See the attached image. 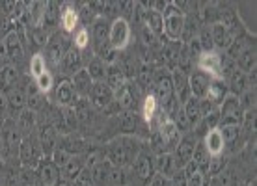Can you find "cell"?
I'll return each instance as SVG.
<instances>
[{
  "instance_id": "42",
  "label": "cell",
  "mask_w": 257,
  "mask_h": 186,
  "mask_svg": "<svg viewBox=\"0 0 257 186\" xmlns=\"http://www.w3.org/2000/svg\"><path fill=\"white\" fill-rule=\"evenodd\" d=\"M28 69H30V75L34 77V80L38 77H41L47 69V64H45V58H43V54L41 52H36L32 58H30V64H28Z\"/></svg>"
},
{
  "instance_id": "38",
  "label": "cell",
  "mask_w": 257,
  "mask_h": 186,
  "mask_svg": "<svg viewBox=\"0 0 257 186\" xmlns=\"http://www.w3.org/2000/svg\"><path fill=\"white\" fill-rule=\"evenodd\" d=\"M43 106H45V95L34 84V88H28V91H26V108L38 112V110H43Z\"/></svg>"
},
{
  "instance_id": "33",
  "label": "cell",
  "mask_w": 257,
  "mask_h": 186,
  "mask_svg": "<svg viewBox=\"0 0 257 186\" xmlns=\"http://www.w3.org/2000/svg\"><path fill=\"white\" fill-rule=\"evenodd\" d=\"M199 101L201 99H196V97H188L185 103L181 104L183 110H185V116H187L188 123H190V127L196 128L198 127V123L201 121V110H199Z\"/></svg>"
},
{
  "instance_id": "17",
  "label": "cell",
  "mask_w": 257,
  "mask_h": 186,
  "mask_svg": "<svg viewBox=\"0 0 257 186\" xmlns=\"http://www.w3.org/2000/svg\"><path fill=\"white\" fill-rule=\"evenodd\" d=\"M209 82H211V77H209V75L201 73L199 69H194L192 73H190V77H188L190 95L196 97V99H205Z\"/></svg>"
},
{
  "instance_id": "45",
  "label": "cell",
  "mask_w": 257,
  "mask_h": 186,
  "mask_svg": "<svg viewBox=\"0 0 257 186\" xmlns=\"http://www.w3.org/2000/svg\"><path fill=\"white\" fill-rule=\"evenodd\" d=\"M224 167H225V158H222V154H220V156H211V158H209V164H207L205 173L212 175V177H218V175L224 171Z\"/></svg>"
},
{
  "instance_id": "22",
  "label": "cell",
  "mask_w": 257,
  "mask_h": 186,
  "mask_svg": "<svg viewBox=\"0 0 257 186\" xmlns=\"http://www.w3.org/2000/svg\"><path fill=\"white\" fill-rule=\"evenodd\" d=\"M104 82L108 86L110 90L116 93L119 88L125 86L127 82V75H125V69H123L121 64H112V65H106V77H104Z\"/></svg>"
},
{
  "instance_id": "46",
  "label": "cell",
  "mask_w": 257,
  "mask_h": 186,
  "mask_svg": "<svg viewBox=\"0 0 257 186\" xmlns=\"http://www.w3.org/2000/svg\"><path fill=\"white\" fill-rule=\"evenodd\" d=\"M36 88H38L43 95H45V93H49V91L54 88V77L51 75V71H45L41 77L36 78Z\"/></svg>"
},
{
  "instance_id": "44",
  "label": "cell",
  "mask_w": 257,
  "mask_h": 186,
  "mask_svg": "<svg viewBox=\"0 0 257 186\" xmlns=\"http://www.w3.org/2000/svg\"><path fill=\"white\" fill-rule=\"evenodd\" d=\"M97 17H99V15H97V12L90 6V4H84V6L78 10V25H82L84 28H86L88 25H91Z\"/></svg>"
},
{
  "instance_id": "5",
  "label": "cell",
  "mask_w": 257,
  "mask_h": 186,
  "mask_svg": "<svg viewBox=\"0 0 257 186\" xmlns=\"http://www.w3.org/2000/svg\"><path fill=\"white\" fill-rule=\"evenodd\" d=\"M19 160L23 167H36L43 158V153H41V147H39L38 136H25L23 141L19 145Z\"/></svg>"
},
{
  "instance_id": "27",
  "label": "cell",
  "mask_w": 257,
  "mask_h": 186,
  "mask_svg": "<svg viewBox=\"0 0 257 186\" xmlns=\"http://www.w3.org/2000/svg\"><path fill=\"white\" fill-rule=\"evenodd\" d=\"M26 30V43L32 47V49H45L49 36L43 26H25Z\"/></svg>"
},
{
  "instance_id": "25",
  "label": "cell",
  "mask_w": 257,
  "mask_h": 186,
  "mask_svg": "<svg viewBox=\"0 0 257 186\" xmlns=\"http://www.w3.org/2000/svg\"><path fill=\"white\" fill-rule=\"evenodd\" d=\"M203 147L209 153V156H220V154L224 153L225 143L218 128H212V130L205 132V136H203Z\"/></svg>"
},
{
  "instance_id": "7",
  "label": "cell",
  "mask_w": 257,
  "mask_h": 186,
  "mask_svg": "<svg viewBox=\"0 0 257 186\" xmlns=\"http://www.w3.org/2000/svg\"><path fill=\"white\" fill-rule=\"evenodd\" d=\"M131 23L125 19H114L110 23V34H108V43L116 51H125L131 43Z\"/></svg>"
},
{
  "instance_id": "19",
  "label": "cell",
  "mask_w": 257,
  "mask_h": 186,
  "mask_svg": "<svg viewBox=\"0 0 257 186\" xmlns=\"http://www.w3.org/2000/svg\"><path fill=\"white\" fill-rule=\"evenodd\" d=\"M69 80H71V84H73V90H75L78 99H88L91 88H93V80H91V77L88 75L86 67L77 71Z\"/></svg>"
},
{
  "instance_id": "24",
  "label": "cell",
  "mask_w": 257,
  "mask_h": 186,
  "mask_svg": "<svg viewBox=\"0 0 257 186\" xmlns=\"http://www.w3.org/2000/svg\"><path fill=\"white\" fill-rule=\"evenodd\" d=\"M60 26L64 34H73L78 28V10L73 4H64L60 12Z\"/></svg>"
},
{
  "instance_id": "23",
  "label": "cell",
  "mask_w": 257,
  "mask_h": 186,
  "mask_svg": "<svg viewBox=\"0 0 257 186\" xmlns=\"http://www.w3.org/2000/svg\"><path fill=\"white\" fill-rule=\"evenodd\" d=\"M60 10H62V4H60V2H56V0L45 2V10H43L41 26H43L49 34H51V30H54V28L60 25ZM54 32H56V30H54Z\"/></svg>"
},
{
  "instance_id": "49",
  "label": "cell",
  "mask_w": 257,
  "mask_h": 186,
  "mask_svg": "<svg viewBox=\"0 0 257 186\" xmlns=\"http://www.w3.org/2000/svg\"><path fill=\"white\" fill-rule=\"evenodd\" d=\"M140 36H142V41H144V43H146L148 47L155 45V41L159 39L153 32H151V30H149V28H148L146 25H144V26L140 28Z\"/></svg>"
},
{
  "instance_id": "39",
  "label": "cell",
  "mask_w": 257,
  "mask_h": 186,
  "mask_svg": "<svg viewBox=\"0 0 257 186\" xmlns=\"http://www.w3.org/2000/svg\"><path fill=\"white\" fill-rule=\"evenodd\" d=\"M144 25L148 26L157 38H162V36H164V28H162V26H164V23H162V13L148 10V13H146V23H144Z\"/></svg>"
},
{
  "instance_id": "11",
  "label": "cell",
  "mask_w": 257,
  "mask_h": 186,
  "mask_svg": "<svg viewBox=\"0 0 257 186\" xmlns=\"http://www.w3.org/2000/svg\"><path fill=\"white\" fill-rule=\"evenodd\" d=\"M38 141H39V147H41V153L43 156H51L56 147H58L60 143V136H58V130L54 128L52 123H43L38 130Z\"/></svg>"
},
{
  "instance_id": "8",
  "label": "cell",
  "mask_w": 257,
  "mask_h": 186,
  "mask_svg": "<svg viewBox=\"0 0 257 186\" xmlns=\"http://www.w3.org/2000/svg\"><path fill=\"white\" fill-rule=\"evenodd\" d=\"M36 173H38L39 186H60L62 180V173H60V167L52 162L51 156H43L41 162L36 166Z\"/></svg>"
},
{
  "instance_id": "55",
  "label": "cell",
  "mask_w": 257,
  "mask_h": 186,
  "mask_svg": "<svg viewBox=\"0 0 257 186\" xmlns=\"http://www.w3.org/2000/svg\"><path fill=\"white\" fill-rule=\"evenodd\" d=\"M131 186H133V184H131Z\"/></svg>"
},
{
  "instance_id": "31",
  "label": "cell",
  "mask_w": 257,
  "mask_h": 186,
  "mask_svg": "<svg viewBox=\"0 0 257 186\" xmlns=\"http://www.w3.org/2000/svg\"><path fill=\"white\" fill-rule=\"evenodd\" d=\"M19 67L15 65H6L0 69V91L8 93L10 90H13L17 82H19Z\"/></svg>"
},
{
  "instance_id": "1",
  "label": "cell",
  "mask_w": 257,
  "mask_h": 186,
  "mask_svg": "<svg viewBox=\"0 0 257 186\" xmlns=\"http://www.w3.org/2000/svg\"><path fill=\"white\" fill-rule=\"evenodd\" d=\"M144 143L131 134L117 136L104 147V158L116 167H131L142 151Z\"/></svg>"
},
{
  "instance_id": "13",
  "label": "cell",
  "mask_w": 257,
  "mask_h": 186,
  "mask_svg": "<svg viewBox=\"0 0 257 186\" xmlns=\"http://www.w3.org/2000/svg\"><path fill=\"white\" fill-rule=\"evenodd\" d=\"M78 101L77 93L73 90V84L69 78H62L58 84H54V103L60 108H71Z\"/></svg>"
},
{
  "instance_id": "47",
  "label": "cell",
  "mask_w": 257,
  "mask_h": 186,
  "mask_svg": "<svg viewBox=\"0 0 257 186\" xmlns=\"http://www.w3.org/2000/svg\"><path fill=\"white\" fill-rule=\"evenodd\" d=\"M71 156H73V154H71L69 151H67V149L62 147V145H58V147H56V151H54V153L51 154L52 162H54V164H56L58 167L65 166V162L69 160Z\"/></svg>"
},
{
  "instance_id": "12",
  "label": "cell",
  "mask_w": 257,
  "mask_h": 186,
  "mask_svg": "<svg viewBox=\"0 0 257 186\" xmlns=\"http://www.w3.org/2000/svg\"><path fill=\"white\" fill-rule=\"evenodd\" d=\"M84 62H86V60H84V52L78 51V49H75V47L71 45V49L65 52L62 62H60L58 69L65 78L73 77L77 71L84 69Z\"/></svg>"
},
{
  "instance_id": "15",
  "label": "cell",
  "mask_w": 257,
  "mask_h": 186,
  "mask_svg": "<svg viewBox=\"0 0 257 186\" xmlns=\"http://www.w3.org/2000/svg\"><path fill=\"white\" fill-rule=\"evenodd\" d=\"M157 132L161 136V140H162V143H164V147H166L168 153H174V149L177 147V143H179V140H181V134H179V130H177V127H175V123L172 121L170 117H166L164 123L157 128Z\"/></svg>"
},
{
  "instance_id": "6",
  "label": "cell",
  "mask_w": 257,
  "mask_h": 186,
  "mask_svg": "<svg viewBox=\"0 0 257 186\" xmlns=\"http://www.w3.org/2000/svg\"><path fill=\"white\" fill-rule=\"evenodd\" d=\"M4 49H6V56L10 60V64L15 65L25 60V49H26V38L25 30H13L4 38ZM17 67V65H15Z\"/></svg>"
},
{
  "instance_id": "43",
  "label": "cell",
  "mask_w": 257,
  "mask_h": 186,
  "mask_svg": "<svg viewBox=\"0 0 257 186\" xmlns=\"http://www.w3.org/2000/svg\"><path fill=\"white\" fill-rule=\"evenodd\" d=\"M220 134L224 138V143L225 145H233L235 141L238 140V136H240V125H225V127H218Z\"/></svg>"
},
{
  "instance_id": "10",
  "label": "cell",
  "mask_w": 257,
  "mask_h": 186,
  "mask_svg": "<svg viewBox=\"0 0 257 186\" xmlns=\"http://www.w3.org/2000/svg\"><path fill=\"white\" fill-rule=\"evenodd\" d=\"M196 69L209 75L211 78H222V54L216 51L201 52L196 62Z\"/></svg>"
},
{
  "instance_id": "2",
  "label": "cell",
  "mask_w": 257,
  "mask_h": 186,
  "mask_svg": "<svg viewBox=\"0 0 257 186\" xmlns=\"http://www.w3.org/2000/svg\"><path fill=\"white\" fill-rule=\"evenodd\" d=\"M69 49H71V38L67 34L60 32V30L51 32L49 41H47V45H45V54H43L47 69H49V67L58 69L60 62L64 58V54L69 51Z\"/></svg>"
},
{
  "instance_id": "48",
  "label": "cell",
  "mask_w": 257,
  "mask_h": 186,
  "mask_svg": "<svg viewBox=\"0 0 257 186\" xmlns=\"http://www.w3.org/2000/svg\"><path fill=\"white\" fill-rule=\"evenodd\" d=\"M205 173L198 169L192 175H187V186H205Z\"/></svg>"
},
{
  "instance_id": "30",
  "label": "cell",
  "mask_w": 257,
  "mask_h": 186,
  "mask_svg": "<svg viewBox=\"0 0 257 186\" xmlns=\"http://www.w3.org/2000/svg\"><path fill=\"white\" fill-rule=\"evenodd\" d=\"M17 127H19L21 134L23 136H30L38 128V117H36V112H32L30 108H23L17 116Z\"/></svg>"
},
{
  "instance_id": "36",
  "label": "cell",
  "mask_w": 257,
  "mask_h": 186,
  "mask_svg": "<svg viewBox=\"0 0 257 186\" xmlns=\"http://www.w3.org/2000/svg\"><path fill=\"white\" fill-rule=\"evenodd\" d=\"M159 110H161V106H159L157 99L153 97V93H148L144 97V101H142V117H144V121L151 125V121L159 114Z\"/></svg>"
},
{
  "instance_id": "34",
  "label": "cell",
  "mask_w": 257,
  "mask_h": 186,
  "mask_svg": "<svg viewBox=\"0 0 257 186\" xmlns=\"http://www.w3.org/2000/svg\"><path fill=\"white\" fill-rule=\"evenodd\" d=\"M235 64H237V69L246 73V75L255 71V45L248 47L246 51L240 52V56L235 60Z\"/></svg>"
},
{
  "instance_id": "35",
  "label": "cell",
  "mask_w": 257,
  "mask_h": 186,
  "mask_svg": "<svg viewBox=\"0 0 257 186\" xmlns=\"http://www.w3.org/2000/svg\"><path fill=\"white\" fill-rule=\"evenodd\" d=\"M6 97V103H8V108L12 110H17L21 112L23 108H26V91L19 86H15L13 90H10L8 93H4Z\"/></svg>"
},
{
  "instance_id": "29",
  "label": "cell",
  "mask_w": 257,
  "mask_h": 186,
  "mask_svg": "<svg viewBox=\"0 0 257 186\" xmlns=\"http://www.w3.org/2000/svg\"><path fill=\"white\" fill-rule=\"evenodd\" d=\"M175 171H177V166H175V158L172 153H162L155 156V173L164 175L170 179Z\"/></svg>"
},
{
  "instance_id": "4",
  "label": "cell",
  "mask_w": 257,
  "mask_h": 186,
  "mask_svg": "<svg viewBox=\"0 0 257 186\" xmlns=\"http://www.w3.org/2000/svg\"><path fill=\"white\" fill-rule=\"evenodd\" d=\"M162 23H164V36L170 41H179L183 36V26H185V15L177 8L168 2V8L162 13Z\"/></svg>"
},
{
  "instance_id": "21",
  "label": "cell",
  "mask_w": 257,
  "mask_h": 186,
  "mask_svg": "<svg viewBox=\"0 0 257 186\" xmlns=\"http://www.w3.org/2000/svg\"><path fill=\"white\" fill-rule=\"evenodd\" d=\"M227 95H229V88H227V82H225L224 78H211L205 99H209L212 104L220 106L225 101Z\"/></svg>"
},
{
  "instance_id": "28",
  "label": "cell",
  "mask_w": 257,
  "mask_h": 186,
  "mask_svg": "<svg viewBox=\"0 0 257 186\" xmlns=\"http://www.w3.org/2000/svg\"><path fill=\"white\" fill-rule=\"evenodd\" d=\"M133 184V173L128 167L112 166L108 171V177L104 180V186H131Z\"/></svg>"
},
{
  "instance_id": "53",
  "label": "cell",
  "mask_w": 257,
  "mask_h": 186,
  "mask_svg": "<svg viewBox=\"0 0 257 186\" xmlns=\"http://www.w3.org/2000/svg\"><path fill=\"white\" fill-rule=\"evenodd\" d=\"M0 154H2V138H0Z\"/></svg>"
},
{
  "instance_id": "37",
  "label": "cell",
  "mask_w": 257,
  "mask_h": 186,
  "mask_svg": "<svg viewBox=\"0 0 257 186\" xmlns=\"http://www.w3.org/2000/svg\"><path fill=\"white\" fill-rule=\"evenodd\" d=\"M86 71H88V75L91 77L93 82H103L104 77H106V64L103 60L97 58V56H93L86 65Z\"/></svg>"
},
{
  "instance_id": "54",
  "label": "cell",
  "mask_w": 257,
  "mask_h": 186,
  "mask_svg": "<svg viewBox=\"0 0 257 186\" xmlns=\"http://www.w3.org/2000/svg\"><path fill=\"white\" fill-rule=\"evenodd\" d=\"M0 186H2V179H0Z\"/></svg>"
},
{
  "instance_id": "14",
  "label": "cell",
  "mask_w": 257,
  "mask_h": 186,
  "mask_svg": "<svg viewBox=\"0 0 257 186\" xmlns=\"http://www.w3.org/2000/svg\"><path fill=\"white\" fill-rule=\"evenodd\" d=\"M88 101H90L95 108L104 110L114 103V91L106 86L104 80L103 82H93V88H91L90 95H88Z\"/></svg>"
},
{
  "instance_id": "41",
  "label": "cell",
  "mask_w": 257,
  "mask_h": 186,
  "mask_svg": "<svg viewBox=\"0 0 257 186\" xmlns=\"http://www.w3.org/2000/svg\"><path fill=\"white\" fill-rule=\"evenodd\" d=\"M91 43V38H90V30L88 28H84V26H78L75 34H73V38H71V45L78 49V51H86Z\"/></svg>"
},
{
  "instance_id": "40",
  "label": "cell",
  "mask_w": 257,
  "mask_h": 186,
  "mask_svg": "<svg viewBox=\"0 0 257 186\" xmlns=\"http://www.w3.org/2000/svg\"><path fill=\"white\" fill-rule=\"evenodd\" d=\"M110 167H112V164H110L106 158H104L103 162H99L97 166H93L90 169L91 171V182L97 186H104V180H106V177H108V171Z\"/></svg>"
},
{
  "instance_id": "26",
  "label": "cell",
  "mask_w": 257,
  "mask_h": 186,
  "mask_svg": "<svg viewBox=\"0 0 257 186\" xmlns=\"http://www.w3.org/2000/svg\"><path fill=\"white\" fill-rule=\"evenodd\" d=\"M225 82H227V88H229V91H231V95H235V97H240L242 93L251 90L250 82H248V75L238 69L233 71L231 75L227 77Z\"/></svg>"
},
{
  "instance_id": "18",
  "label": "cell",
  "mask_w": 257,
  "mask_h": 186,
  "mask_svg": "<svg viewBox=\"0 0 257 186\" xmlns=\"http://www.w3.org/2000/svg\"><path fill=\"white\" fill-rule=\"evenodd\" d=\"M86 167V160H84V154H73L69 160L65 162V166L60 167V173H62V180L64 182H73L77 179L80 171Z\"/></svg>"
},
{
  "instance_id": "51",
  "label": "cell",
  "mask_w": 257,
  "mask_h": 186,
  "mask_svg": "<svg viewBox=\"0 0 257 186\" xmlns=\"http://www.w3.org/2000/svg\"><path fill=\"white\" fill-rule=\"evenodd\" d=\"M148 186H170V179H168V177H164V175L155 173L153 179L149 180Z\"/></svg>"
},
{
  "instance_id": "3",
  "label": "cell",
  "mask_w": 257,
  "mask_h": 186,
  "mask_svg": "<svg viewBox=\"0 0 257 186\" xmlns=\"http://www.w3.org/2000/svg\"><path fill=\"white\" fill-rule=\"evenodd\" d=\"M131 173H133V182H138L140 186H148L149 180L153 179L155 175V154L149 151L146 145L142 147L138 153L136 160L131 166Z\"/></svg>"
},
{
  "instance_id": "52",
  "label": "cell",
  "mask_w": 257,
  "mask_h": 186,
  "mask_svg": "<svg viewBox=\"0 0 257 186\" xmlns=\"http://www.w3.org/2000/svg\"><path fill=\"white\" fill-rule=\"evenodd\" d=\"M6 110H8L6 97H4V93L0 91V117H4V116H6Z\"/></svg>"
},
{
  "instance_id": "9",
  "label": "cell",
  "mask_w": 257,
  "mask_h": 186,
  "mask_svg": "<svg viewBox=\"0 0 257 186\" xmlns=\"http://www.w3.org/2000/svg\"><path fill=\"white\" fill-rule=\"evenodd\" d=\"M198 141H199L198 136L192 134V132L181 136L177 147H175L174 153H172L174 154V158H175V166H177V169H183L188 162L192 160L194 149H196V143H198Z\"/></svg>"
},
{
  "instance_id": "50",
  "label": "cell",
  "mask_w": 257,
  "mask_h": 186,
  "mask_svg": "<svg viewBox=\"0 0 257 186\" xmlns=\"http://www.w3.org/2000/svg\"><path fill=\"white\" fill-rule=\"evenodd\" d=\"M170 186H187V175L183 169H177L172 177H170Z\"/></svg>"
},
{
  "instance_id": "32",
  "label": "cell",
  "mask_w": 257,
  "mask_h": 186,
  "mask_svg": "<svg viewBox=\"0 0 257 186\" xmlns=\"http://www.w3.org/2000/svg\"><path fill=\"white\" fill-rule=\"evenodd\" d=\"M211 36H212V45H214V49H224V51H227V47L231 45L233 41V36L229 34V30L224 25H220V23L211 25Z\"/></svg>"
},
{
  "instance_id": "16",
  "label": "cell",
  "mask_w": 257,
  "mask_h": 186,
  "mask_svg": "<svg viewBox=\"0 0 257 186\" xmlns=\"http://www.w3.org/2000/svg\"><path fill=\"white\" fill-rule=\"evenodd\" d=\"M172 84H174V93L177 103L183 104L190 97V88H188V75L183 67H174L172 73Z\"/></svg>"
},
{
  "instance_id": "20",
  "label": "cell",
  "mask_w": 257,
  "mask_h": 186,
  "mask_svg": "<svg viewBox=\"0 0 257 186\" xmlns=\"http://www.w3.org/2000/svg\"><path fill=\"white\" fill-rule=\"evenodd\" d=\"M108 34H110V19H104V17H97L93 23H91V32L90 38L93 41V51L97 47H101L103 43L108 41Z\"/></svg>"
}]
</instances>
